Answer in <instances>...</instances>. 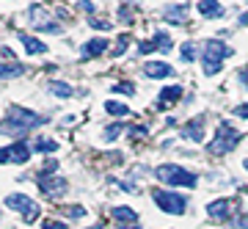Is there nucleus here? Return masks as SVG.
Returning <instances> with one entry per match:
<instances>
[{
	"label": "nucleus",
	"mask_w": 248,
	"mask_h": 229,
	"mask_svg": "<svg viewBox=\"0 0 248 229\" xmlns=\"http://www.w3.org/2000/svg\"><path fill=\"white\" fill-rule=\"evenodd\" d=\"M155 47H157V53H169L171 47H174V39H171L169 31H157L155 33Z\"/></svg>",
	"instance_id": "obj_20"
},
{
	"label": "nucleus",
	"mask_w": 248,
	"mask_h": 229,
	"mask_svg": "<svg viewBox=\"0 0 248 229\" xmlns=\"http://www.w3.org/2000/svg\"><path fill=\"white\" fill-rule=\"evenodd\" d=\"M6 207H11V210L28 215V213L36 207V202L31 199V196H25V194H11V196H6Z\"/></svg>",
	"instance_id": "obj_9"
},
{
	"label": "nucleus",
	"mask_w": 248,
	"mask_h": 229,
	"mask_svg": "<svg viewBox=\"0 0 248 229\" xmlns=\"http://www.w3.org/2000/svg\"><path fill=\"white\" fill-rule=\"evenodd\" d=\"M39 191L47 199H58V196L66 194V180H61V177H45V180H39Z\"/></svg>",
	"instance_id": "obj_7"
},
{
	"label": "nucleus",
	"mask_w": 248,
	"mask_h": 229,
	"mask_svg": "<svg viewBox=\"0 0 248 229\" xmlns=\"http://www.w3.org/2000/svg\"><path fill=\"white\" fill-rule=\"evenodd\" d=\"M50 94H55L58 99H69L75 97V88L69 83H63V80H50Z\"/></svg>",
	"instance_id": "obj_16"
},
{
	"label": "nucleus",
	"mask_w": 248,
	"mask_h": 229,
	"mask_svg": "<svg viewBox=\"0 0 248 229\" xmlns=\"http://www.w3.org/2000/svg\"><path fill=\"white\" fill-rule=\"evenodd\" d=\"M33 152H58V141H53V138H36Z\"/></svg>",
	"instance_id": "obj_22"
},
{
	"label": "nucleus",
	"mask_w": 248,
	"mask_h": 229,
	"mask_svg": "<svg viewBox=\"0 0 248 229\" xmlns=\"http://www.w3.org/2000/svg\"><path fill=\"white\" fill-rule=\"evenodd\" d=\"M234 229H248V215H240V218H234Z\"/></svg>",
	"instance_id": "obj_35"
},
{
	"label": "nucleus",
	"mask_w": 248,
	"mask_h": 229,
	"mask_svg": "<svg viewBox=\"0 0 248 229\" xmlns=\"http://www.w3.org/2000/svg\"><path fill=\"white\" fill-rule=\"evenodd\" d=\"M0 55H3L6 61H14V53H11V47H0Z\"/></svg>",
	"instance_id": "obj_36"
},
{
	"label": "nucleus",
	"mask_w": 248,
	"mask_h": 229,
	"mask_svg": "<svg viewBox=\"0 0 248 229\" xmlns=\"http://www.w3.org/2000/svg\"><path fill=\"white\" fill-rule=\"evenodd\" d=\"M22 72H25V66H22V64H14V61H9V64H0V80L19 78Z\"/></svg>",
	"instance_id": "obj_18"
},
{
	"label": "nucleus",
	"mask_w": 248,
	"mask_h": 229,
	"mask_svg": "<svg viewBox=\"0 0 248 229\" xmlns=\"http://www.w3.org/2000/svg\"><path fill=\"white\" fill-rule=\"evenodd\" d=\"M182 97V86H169L160 91V99H157V108H166L171 105V102H177V99Z\"/></svg>",
	"instance_id": "obj_15"
},
{
	"label": "nucleus",
	"mask_w": 248,
	"mask_h": 229,
	"mask_svg": "<svg viewBox=\"0 0 248 229\" xmlns=\"http://www.w3.org/2000/svg\"><path fill=\"white\" fill-rule=\"evenodd\" d=\"M108 50V39H102V36H97V39H91V42H86L83 47H80V58H97V55H102Z\"/></svg>",
	"instance_id": "obj_10"
},
{
	"label": "nucleus",
	"mask_w": 248,
	"mask_h": 229,
	"mask_svg": "<svg viewBox=\"0 0 248 229\" xmlns=\"http://www.w3.org/2000/svg\"><path fill=\"white\" fill-rule=\"evenodd\" d=\"M78 9H80V11H86V14H94V11H97L91 0H78Z\"/></svg>",
	"instance_id": "obj_29"
},
{
	"label": "nucleus",
	"mask_w": 248,
	"mask_h": 229,
	"mask_svg": "<svg viewBox=\"0 0 248 229\" xmlns=\"http://www.w3.org/2000/svg\"><path fill=\"white\" fill-rule=\"evenodd\" d=\"M179 55H182V61H196V44L193 42H185L182 47H179Z\"/></svg>",
	"instance_id": "obj_23"
},
{
	"label": "nucleus",
	"mask_w": 248,
	"mask_h": 229,
	"mask_svg": "<svg viewBox=\"0 0 248 229\" xmlns=\"http://www.w3.org/2000/svg\"><path fill=\"white\" fill-rule=\"evenodd\" d=\"M199 14L207 17V19H213V17H223V9H221L218 0H202V3H199Z\"/></svg>",
	"instance_id": "obj_14"
},
{
	"label": "nucleus",
	"mask_w": 248,
	"mask_h": 229,
	"mask_svg": "<svg viewBox=\"0 0 248 229\" xmlns=\"http://www.w3.org/2000/svg\"><path fill=\"white\" fill-rule=\"evenodd\" d=\"M45 229H69V227L61 224V221H45Z\"/></svg>",
	"instance_id": "obj_34"
},
{
	"label": "nucleus",
	"mask_w": 248,
	"mask_h": 229,
	"mask_svg": "<svg viewBox=\"0 0 248 229\" xmlns=\"http://www.w3.org/2000/svg\"><path fill=\"white\" fill-rule=\"evenodd\" d=\"M234 50L229 44H223L221 39H207L202 50V64H204V75H218L226 58H232Z\"/></svg>",
	"instance_id": "obj_2"
},
{
	"label": "nucleus",
	"mask_w": 248,
	"mask_h": 229,
	"mask_svg": "<svg viewBox=\"0 0 248 229\" xmlns=\"http://www.w3.org/2000/svg\"><path fill=\"white\" fill-rule=\"evenodd\" d=\"M66 215H69V218H83V215H86V210H83V207H66Z\"/></svg>",
	"instance_id": "obj_30"
},
{
	"label": "nucleus",
	"mask_w": 248,
	"mask_h": 229,
	"mask_svg": "<svg viewBox=\"0 0 248 229\" xmlns=\"http://www.w3.org/2000/svg\"><path fill=\"white\" fill-rule=\"evenodd\" d=\"M122 229H141V227H138V224H127V227H124L122 224Z\"/></svg>",
	"instance_id": "obj_37"
},
{
	"label": "nucleus",
	"mask_w": 248,
	"mask_h": 229,
	"mask_svg": "<svg viewBox=\"0 0 248 229\" xmlns=\"http://www.w3.org/2000/svg\"><path fill=\"white\" fill-rule=\"evenodd\" d=\"M234 116H237V119H248V102H243V105L234 108Z\"/></svg>",
	"instance_id": "obj_32"
},
{
	"label": "nucleus",
	"mask_w": 248,
	"mask_h": 229,
	"mask_svg": "<svg viewBox=\"0 0 248 229\" xmlns=\"http://www.w3.org/2000/svg\"><path fill=\"white\" fill-rule=\"evenodd\" d=\"M155 177L163 185H171V188H193L199 182V177L190 168L179 166V163H163V166H157L155 168Z\"/></svg>",
	"instance_id": "obj_3"
},
{
	"label": "nucleus",
	"mask_w": 248,
	"mask_h": 229,
	"mask_svg": "<svg viewBox=\"0 0 248 229\" xmlns=\"http://www.w3.org/2000/svg\"><path fill=\"white\" fill-rule=\"evenodd\" d=\"M152 199H155V204H157L163 213H171V215H182V213L187 210V199L182 194H174V191H169V188H157L155 194H152Z\"/></svg>",
	"instance_id": "obj_5"
},
{
	"label": "nucleus",
	"mask_w": 248,
	"mask_h": 229,
	"mask_svg": "<svg viewBox=\"0 0 248 229\" xmlns=\"http://www.w3.org/2000/svg\"><path fill=\"white\" fill-rule=\"evenodd\" d=\"M155 50H157V47H155V39H149V42H141V44H138V53H141V55L155 53Z\"/></svg>",
	"instance_id": "obj_26"
},
{
	"label": "nucleus",
	"mask_w": 248,
	"mask_h": 229,
	"mask_svg": "<svg viewBox=\"0 0 248 229\" xmlns=\"http://www.w3.org/2000/svg\"><path fill=\"white\" fill-rule=\"evenodd\" d=\"M240 138L243 135L229 122H221L218 130H215V135H213V141H210V155H226V152H232L240 144Z\"/></svg>",
	"instance_id": "obj_4"
},
{
	"label": "nucleus",
	"mask_w": 248,
	"mask_h": 229,
	"mask_svg": "<svg viewBox=\"0 0 248 229\" xmlns=\"http://www.w3.org/2000/svg\"><path fill=\"white\" fill-rule=\"evenodd\" d=\"M42 124H47L45 116L33 114V111H28V108L14 105L9 111V116L0 122V132H6V135H11V138H19V135L31 132L33 127H42Z\"/></svg>",
	"instance_id": "obj_1"
},
{
	"label": "nucleus",
	"mask_w": 248,
	"mask_h": 229,
	"mask_svg": "<svg viewBox=\"0 0 248 229\" xmlns=\"http://www.w3.org/2000/svg\"><path fill=\"white\" fill-rule=\"evenodd\" d=\"M207 213H210V218H213V221H226V218H229V213H232V202H229V199H218V202H210Z\"/></svg>",
	"instance_id": "obj_12"
},
{
	"label": "nucleus",
	"mask_w": 248,
	"mask_h": 229,
	"mask_svg": "<svg viewBox=\"0 0 248 229\" xmlns=\"http://www.w3.org/2000/svg\"><path fill=\"white\" fill-rule=\"evenodd\" d=\"M17 39L22 42V47H25L31 55H45L47 53V44L45 42H39L36 36H31V33H25V31H19L17 33Z\"/></svg>",
	"instance_id": "obj_11"
},
{
	"label": "nucleus",
	"mask_w": 248,
	"mask_h": 229,
	"mask_svg": "<svg viewBox=\"0 0 248 229\" xmlns=\"http://www.w3.org/2000/svg\"><path fill=\"white\" fill-rule=\"evenodd\" d=\"M122 130H124V124H122V122L110 124V127L105 130V141H116V138H119V132H122Z\"/></svg>",
	"instance_id": "obj_24"
},
{
	"label": "nucleus",
	"mask_w": 248,
	"mask_h": 229,
	"mask_svg": "<svg viewBox=\"0 0 248 229\" xmlns=\"http://www.w3.org/2000/svg\"><path fill=\"white\" fill-rule=\"evenodd\" d=\"M246 171H248V160H246Z\"/></svg>",
	"instance_id": "obj_40"
},
{
	"label": "nucleus",
	"mask_w": 248,
	"mask_h": 229,
	"mask_svg": "<svg viewBox=\"0 0 248 229\" xmlns=\"http://www.w3.org/2000/svg\"><path fill=\"white\" fill-rule=\"evenodd\" d=\"M185 17H187V6H169L163 11V19H169V22H185Z\"/></svg>",
	"instance_id": "obj_19"
},
{
	"label": "nucleus",
	"mask_w": 248,
	"mask_h": 229,
	"mask_svg": "<svg viewBox=\"0 0 248 229\" xmlns=\"http://www.w3.org/2000/svg\"><path fill=\"white\" fill-rule=\"evenodd\" d=\"M146 132H149V127H146V124H141V127H130V135H133V138H138V135H146Z\"/></svg>",
	"instance_id": "obj_33"
},
{
	"label": "nucleus",
	"mask_w": 248,
	"mask_h": 229,
	"mask_svg": "<svg viewBox=\"0 0 248 229\" xmlns=\"http://www.w3.org/2000/svg\"><path fill=\"white\" fill-rule=\"evenodd\" d=\"M240 25H248V14H243V17H240Z\"/></svg>",
	"instance_id": "obj_38"
},
{
	"label": "nucleus",
	"mask_w": 248,
	"mask_h": 229,
	"mask_svg": "<svg viewBox=\"0 0 248 229\" xmlns=\"http://www.w3.org/2000/svg\"><path fill=\"white\" fill-rule=\"evenodd\" d=\"M127 44H130V36H119V44H116V53L113 55H122L127 50Z\"/></svg>",
	"instance_id": "obj_28"
},
{
	"label": "nucleus",
	"mask_w": 248,
	"mask_h": 229,
	"mask_svg": "<svg viewBox=\"0 0 248 229\" xmlns=\"http://www.w3.org/2000/svg\"><path fill=\"white\" fill-rule=\"evenodd\" d=\"M89 229H102V227H99V224H94V227H89Z\"/></svg>",
	"instance_id": "obj_39"
},
{
	"label": "nucleus",
	"mask_w": 248,
	"mask_h": 229,
	"mask_svg": "<svg viewBox=\"0 0 248 229\" xmlns=\"http://www.w3.org/2000/svg\"><path fill=\"white\" fill-rule=\"evenodd\" d=\"M110 215L116 221H122V224H135L138 221V213L130 210V207H110Z\"/></svg>",
	"instance_id": "obj_17"
},
{
	"label": "nucleus",
	"mask_w": 248,
	"mask_h": 229,
	"mask_svg": "<svg viewBox=\"0 0 248 229\" xmlns=\"http://www.w3.org/2000/svg\"><path fill=\"white\" fill-rule=\"evenodd\" d=\"M105 111L110 116H130V108L124 105V102H116V99H108L105 102Z\"/></svg>",
	"instance_id": "obj_21"
},
{
	"label": "nucleus",
	"mask_w": 248,
	"mask_h": 229,
	"mask_svg": "<svg viewBox=\"0 0 248 229\" xmlns=\"http://www.w3.org/2000/svg\"><path fill=\"white\" fill-rule=\"evenodd\" d=\"M143 75L152 80H163V78H171V75H177L174 72V66L166 61H146L143 64Z\"/></svg>",
	"instance_id": "obj_8"
},
{
	"label": "nucleus",
	"mask_w": 248,
	"mask_h": 229,
	"mask_svg": "<svg viewBox=\"0 0 248 229\" xmlns=\"http://www.w3.org/2000/svg\"><path fill=\"white\" fill-rule=\"evenodd\" d=\"M182 138H187V141H204V119H190L182 127Z\"/></svg>",
	"instance_id": "obj_13"
},
{
	"label": "nucleus",
	"mask_w": 248,
	"mask_h": 229,
	"mask_svg": "<svg viewBox=\"0 0 248 229\" xmlns=\"http://www.w3.org/2000/svg\"><path fill=\"white\" fill-rule=\"evenodd\" d=\"M91 25L97 28V31H108V28H110V22H108V19H97V17H91Z\"/></svg>",
	"instance_id": "obj_31"
},
{
	"label": "nucleus",
	"mask_w": 248,
	"mask_h": 229,
	"mask_svg": "<svg viewBox=\"0 0 248 229\" xmlns=\"http://www.w3.org/2000/svg\"><path fill=\"white\" fill-rule=\"evenodd\" d=\"M53 171H58V163H55V160H47V163H45V168H42V171L36 174V180H45V177H50Z\"/></svg>",
	"instance_id": "obj_25"
},
{
	"label": "nucleus",
	"mask_w": 248,
	"mask_h": 229,
	"mask_svg": "<svg viewBox=\"0 0 248 229\" xmlns=\"http://www.w3.org/2000/svg\"><path fill=\"white\" fill-rule=\"evenodd\" d=\"M113 91H119V94H133V91H135V86H133V83H116V86H113Z\"/></svg>",
	"instance_id": "obj_27"
},
{
	"label": "nucleus",
	"mask_w": 248,
	"mask_h": 229,
	"mask_svg": "<svg viewBox=\"0 0 248 229\" xmlns=\"http://www.w3.org/2000/svg\"><path fill=\"white\" fill-rule=\"evenodd\" d=\"M31 152H33V147H28L25 141H11L9 147L0 149V163H17V166H22V163L31 160Z\"/></svg>",
	"instance_id": "obj_6"
}]
</instances>
